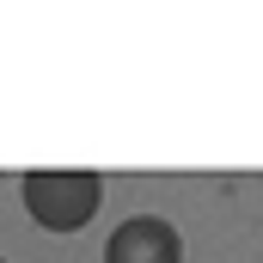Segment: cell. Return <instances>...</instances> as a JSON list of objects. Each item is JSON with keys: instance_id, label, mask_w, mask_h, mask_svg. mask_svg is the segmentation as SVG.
I'll use <instances>...</instances> for the list:
<instances>
[{"instance_id": "obj_1", "label": "cell", "mask_w": 263, "mask_h": 263, "mask_svg": "<svg viewBox=\"0 0 263 263\" xmlns=\"http://www.w3.org/2000/svg\"><path fill=\"white\" fill-rule=\"evenodd\" d=\"M25 214L43 227V233H80L98 202H104V178L98 172H25Z\"/></svg>"}, {"instance_id": "obj_3", "label": "cell", "mask_w": 263, "mask_h": 263, "mask_svg": "<svg viewBox=\"0 0 263 263\" xmlns=\"http://www.w3.org/2000/svg\"><path fill=\"white\" fill-rule=\"evenodd\" d=\"M0 263H6V257H0Z\"/></svg>"}, {"instance_id": "obj_2", "label": "cell", "mask_w": 263, "mask_h": 263, "mask_svg": "<svg viewBox=\"0 0 263 263\" xmlns=\"http://www.w3.org/2000/svg\"><path fill=\"white\" fill-rule=\"evenodd\" d=\"M104 263H184V239L165 214H129L110 233Z\"/></svg>"}]
</instances>
